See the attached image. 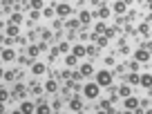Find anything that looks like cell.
I'll list each match as a JSON object with an SVG mask.
<instances>
[{
	"label": "cell",
	"instance_id": "8992f818",
	"mask_svg": "<svg viewBox=\"0 0 152 114\" xmlns=\"http://www.w3.org/2000/svg\"><path fill=\"white\" fill-rule=\"evenodd\" d=\"M0 58H2L5 63H11V61H16V52L9 49V47H5L2 52H0Z\"/></svg>",
	"mask_w": 152,
	"mask_h": 114
},
{
	"label": "cell",
	"instance_id": "c3c4849f",
	"mask_svg": "<svg viewBox=\"0 0 152 114\" xmlns=\"http://www.w3.org/2000/svg\"><path fill=\"white\" fill-rule=\"evenodd\" d=\"M2 76H5V69H0V78H2Z\"/></svg>",
	"mask_w": 152,
	"mask_h": 114
},
{
	"label": "cell",
	"instance_id": "5b68a950",
	"mask_svg": "<svg viewBox=\"0 0 152 114\" xmlns=\"http://www.w3.org/2000/svg\"><path fill=\"white\" fill-rule=\"evenodd\" d=\"M150 56H152V54L148 52L145 47H141V49H137V52H134V58H137L139 63H148V61H150Z\"/></svg>",
	"mask_w": 152,
	"mask_h": 114
},
{
	"label": "cell",
	"instance_id": "ab89813d",
	"mask_svg": "<svg viewBox=\"0 0 152 114\" xmlns=\"http://www.w3.org/2000/svg\"><path fill=\"white\" fill-rule=\"evenodd\" d=\"M14 78H16L14 72H5V81H14Z\"/></svg>",
	"mask_w": 152,
	"mask_h": 114
},
{
	"label": "cell",
	"instance_id": "f907efd6",
	"mask_svg": "<svg viewBox=\"0 0 152 114\" xmlns=\"http://www.w3.org/2000/svg\"><path fill=\"white\" fill-rule=\"evenodd\" d=\"M150 107H152V101H150Z\"/></svg>",
	"mask_w": 152,
	"mask_h": 114
},
{
	"label": "cell",
	"instance_id": "1f68e13d",
	"mask_svg": "<svg viewBox=\"0 0 152 114\" xmlns=\"http://www.w3.org/2000/svg\"><path fill=\"white\" fill-rule=\"evenodd\" d=\"M54 14H56V9H54V7H47V9H43V16H45V18H52Z\"/></svg>",
	"mask_w": 152,
	"mask_h": 114
},
{
	"label": "cell",
	"instance_id": "e575fe53",
	"mask_svg": "<svg viewBox=\"0 0 152 114\" xmlns=\"http://www.w3.org/2000/svg\"><path fill=\"white\" fill-rule=\"evenodd\" d=\"M128 69H130V72H139V61H137V58H134V61H130Z\"/></svg>",
	"mask_w": 152,
	"mask_h": 114
},
{
	"label": "cell",
	"instance_id": "f35d334b",
	"mask_svg": "<svg viewBox=\"0 0 152 114\" xmlns=\"http://www.w3.org/2000/svg\"><path fill=\"white\" fill-rule=\"evenodd\" d=\"M34 94H38V96H40V94H43V90H45V87H40V85H36V83H34Z\"/></svg>",
	"mask_w": 152,
	"mask_h": 114
},
{
	"label": "cell",
	"instance_id": "bcb514c9",
	"mask_svg": "<svg viewBox=\"0 0 152 114\" xmlns=\"http://www.w3.org/2000/svg\"><path fill=\"white\" fill-rule=\"evenodd\" d=\"M121 54H123V56H128V54H130V47H125V45H123V47H121Z\"/></svg>",
	"mask_w": 152,
	"mask_h": 114
},
{
	"label": "cell",
	"instance_id": "d590c367",
	"mask_svg": "<svg viewBox=\"0 0 152 114\" xmlns=\"http://www.w3.org/2000/svg\"><path fill=\"white\" fill-rule=\"evenodd\" d=\"M7 99H9V92H7L5 87H0V101H2V103H5Z\"/></svg>",
	"mask_w": 152,
	"mask_h": 114
},
{
	"label": "cell",
	"instance_id": "cb8c5ba5",
	"mask_svg": "<svg viewBox=\"0 0 152 114\" xmlns=\"http://www.w3.org/2000/svg\"><path fill=\"white\" fill-rule=\"evenodd\" d=\"M11 23L20 25V23H23V14H20V11H14V14H11Z\"/></svg>",
	"mask_w": 152,
	"mask_h": 114
},
{
	"label": "cell",
	"instance_id": "9a60e30c",
	"mask_svg": "<svg viewBox=\"0 0 152 114\" xmlns=\"http://www.w3.org/2000/svg\"><path fill=\"white\" fill-rule=\"evenodd\" d=\"M110 14H112V11H110V7H101V9L99 11H96V18H101V20H107L110 18Z\"/></svg>",
	"mask_w": 152,
	"mask_h": 114
},
{
	"label": "cell",
	"instance_id": "e0dca14e",
	"mask_svg": "<svg viewBox=\"0 0 152 114\" xmlns=\"http://www.w3.org/2000/svg\"><path fill=\"white\" fill-rule=\"evenodd\" d=\"M112 9L116 11V14H125V11H128V5H125V2H114Z\"/></svg>",
	"mask_w": 152,
	"mask_h": 114
},
{
	"label": "cell",
	"instance_id": "60d3db41",
	"mask_svg": "<svg viewBox=\"0 0 152 114\" xmlns=\"http://www.w3.org/2000/svg\"><path fill=\"white\" fill-rule=\"evenodd\" d=\"M52 110H54V112H58V110H61V101H54V103H52Z\"/></svg>",
	"mask_w": 152,
	"mask_h": 114
},
{
	"label": "cell",
	"instance_id": "5bb4252c",
	"mask_svg": "<svg viewBox=\"0 0 152 114\" xmlns=\"http://www.w3.org/2000/svg\"><path fill=\"white\" fill-rule=\"evenodd\" d=\"M36 112H38V114H47V112H52V105L43 103V101H38V103H36Z\"/></svg>",
	"mask_w": 152,
	"mask_h": 114
},
{
	"label": "cell",
	"instance_id": "8fae6325",
	"mask_svg": "<svg viewBox=\"0 0 152 114\" xmlns=\"http://www.w3.org/2000/svg\"><path fill=\"white\" fill-rule=\"evenodd\" d=\"M18 31H20V29H18V25H14V23H9V25L5 27V34H7V36H11V38H16V36H18Z\"/></svg>",
	"mask_w": 152,
	"mask_h": 114
},
{
	"label": "cell",
	"instance_id": "f6af8a7d",
	"mask_svg": "<svg viewBox=\"0 0 152 114\" xmlns=\"http://www.w3.org/2000/svg\"><path fill=\"white\" fill-rule=\"evenodd\" d=\"M105 65H114V56H107V58H105Z\"/></svg>",
	"mask_w": 152,
	"mask_h": 114
},
{
	"label": "cell",
	"instance_id": "ee69618b",
	"mask_svg": "<svg viewBox=\"0 0 152 114\" xmlns=\"http://www.w3.org/2000/svg\"><path fill=\"white\" fill-rule=\"evenodd\" d=\"M63 27V23H61V18H58V20H54V29H61Z\"/></svg>",
	"mask_w": 152,
	"mask_h": 114
},
{
	"label": "cell",
	"instance_id": "d6a6232c",
	"mask_svg": "<svg viewBox=\"0 0 152 114\" xmlns=\"http://www.w3.org/2000/svg\"><path fill=\"white\" fill-rule=\"evenodd\" d=\"M58 54H63V52H69V43H58Z\"/></svg>",
	"mask_w": 152,
	"mask_h": 114
},
{
	"label": "cell",
	"instance_id": "836d02e7",
	"mask_svg": "<svg viewBox=\"0 0 152 114\" xmlns=\"http://www.w3.org/2000/svg\"><path fill=\"white\" fill-rule=\"evenodd\" d=\"M72 78H74V81H76V83H78V81H83V78H85V76H83V74H81V69H78V72H76V69H74V72H72Z\"/></svg>",
	"mask_w": 152,
	"mask_h": 114
},
{
	"label": "cell",
	"instance_id": "ffe728a7",
	"mask_svg": "<svg viewBox=\"0 0 152 114\" xmlns=\"http://www.w3.org/2000/svg\"><path fill=\"white\" fill-rule=\"evenodd\" d=\"M116 92H119V96H121V99H125V96H130V94H132V90H130L128 85H121Z\"/></svg>",
	"mask_w": 152,
	"mask_h": 114
},
{
	"label": "cell",
	"instance_id": "603a6c76",
	"mask_svg": "<svg viewBox=\"0 0 152 114\" xmlns=\"http://www.w3.org/2000/svg\"><path fill=\"white\" fill-rule=\"evenodd\" d=\"M85 54H87L90 58H96V56H99V49H96L94 45H90V47H85Z\"/></svg>",
	"mask_w": 152,
	"mask_h": 114
},
{
	"label": "cell",
	"instance_id": "4dcf8cb0",
	"mask_svg": "<svg viewBox=\"0 0 152 114\" xmlns=\"http://www.w3.org/2000/svg\"><path fill=\"white\" fill-rule=\"evenodd\" d=\"M25 94H27V92H25V87H23V85H16V96H18V99H25Z\"/></svg>",
	"mask_w": 152,
	"mask_h": 114
},
{
	"label": "cell",
	"instance_id": "681fc988",
	"mask_svg": "<svg viewBox=\"0 0 152 114\" xmlns=\"http://www.w3.org/2000/svg\"><path fill=\"white\" fill-rule=\"evenodd\" d=\"M61 2H69V0H61Z\"/></svg>",
	"mask_w": 152,
	"mask_h": 114
},
{
	"label": "cell",
	"instance_id": "7402d4cb",
	"mask_svg": "<svg viewBox=\"0 0 152 114\" xmlns=\"http://www.w3.org/2000/svg\"><path fill=\"white\" fill-rule=\"evenodd\" d=\"M76 61H78V56H76V54H67V58H65L67 67H74V65H76Z\"/></svg>",
	"mask_w": 152,
	"mask_h": 114
},
{
	"label": "cell",
	"instance_id": "d4e9b609",
	"mask_svg": "<svg viewBox=\"0 0 152 114\" xmlns=\"http://www.w3.org/2000/svg\"><path fill=\"white\" fill-rule=\"evenodd\" d=\"M72 54H76L78 58H81V56H85V47H83V45H76V47L72 49Z\"/></svg>",
	"mask_w": 152,
	"mask_h": 114
},
{
	"label": "cell",
	"instance_id": "ac0fdd59",
	"mask_svg": "<svg viewBox=\"0 0 152 114\" xmlns=\"http://www.w3.org/2000/svg\"><path fill=\"white\" fill-rule=\"evenodd\" d=\"M99 110H101V112H112V114H114V107L110 105V101H101V103H99Z\"/></svg>",
	"mask_w": 152,
	"mask_h": 114
},
{
	"label": "cell",
	"instance_id": "2e32d148",
	"mask_svg": "<svg viewBox=\"0 0 152 114\" xmlns=\"http://www.w3.org/2000/svg\"><path fill=\"white\" fill-rule=\"evenodd\" d=\"M81 74L83 76H92L94 74V65H92V63H83L81 65Z\"/></svg>",
	"mask_w": 152,
	"mask_h": 114
},
{
	"label": "cell",
	"instance_id": "7dc6e473",
	"mask_svg": "<svg viewBox=\"0 0 152 114\" xmlns=\"http://www.w3.org/2000/svg\"><path fill=\"white\" fill-rule=\"evenodd\" d=\"M0 112H5V103L2 101H0Z\"/></svg>",
	"mask_w": 152,
	"mask_h": 114
},
{
	"label": "cell",
	"instance_id": "3957f363",
	"mask_svg": "<svg viewBox=\"0 0 152 114\" xmlns=\"http://www.w3.org/2000/svg\"><path fill=\"white\" fill-rule=\"evenodd\" d=\"M54 9H56L58 18H67V16H72V7L67 5V2H56V5H54Z\"/></svg>",
	"mask_w": 152,
	"mask_h": 114
},
{
	"label": "cell",
	"instance_id": "7bdbcfd3",
	"mask_svg": "<svg viewBox=\"0 0 152 114\" xmlns=\"http://www.w3.org/2000/svg\"><path fill=\"white\" fill-rule=\"evenodd\" d=\"M125 34H128V36H132V34H137V29H134V27H130V25H128V27H125Z\"/></svg>",
	"mask_w": 152,
	"mask_h": 114
},
{
	"label": "cell",
	"instance_id": "30bf717a",
	"mask_svg": "<svg viewBox=\"0 0 152 114\" xmlns=\"http://www.w3.org/2000/svg\"><path fill=\"white\" fill-rule=\"evenodd\" d=\"M69 110H72V112H81V110H83V101L78 99V96H74V99L69 101Z\"/></svg>",
	"mask_w": 152,
	"mask_h": 114
},
{
	"label": "cell",
	"instance_id": "277c9868",
	"mask_svg": "<svg viewBox=\"0 0 152 114\" xmlns=\"http://www.w3.org/2000/svg\"><path fill=\"white\" fill-rule=\"evenodd\" d=\"M123 105H125V110H128V112H134V110L139 107V99L130 94V96H125V99H123Z\"/></svg>",
	"mask_w": 152,
	"mask_h": 114
},
{
	"label": "cell",
	"instance_id": "f546056e",
	"mask_svg": "<svg viewBox=\"0 0 152 114\" xmlns=\"http://www.w3.org/2000/svg\"><path fill=\"white\" fill-rule=\"evenodd\" d=\"M139 34H143V36H148V34H150V27H148V23L139 25Z\"/></svg>",
	"mask_w": 152,
	"mask_h": 114
},
{
	"label": "cell",
	"instance_id": "9c48e42d",
	"mask_svg": "<svg viewBox=\"0 0 152 114\" xmlns=\"http://www.w3.org/2000/svg\"><path fill=\"white\" fill-rule=\"evenodd\" d=\"M45 72H47V65H45V63H34L31 65V74L34 76H43Z\"/></svg>",
	"mask_w": 152,
	"mask_h": 114
},
{
	"label": "cell",
	"instance_id": "7a4b0ae2",
	"mask_svg": "<svg viewBox=\"0 0 152 114\" xmlns=\"http://www.w3.org/2000/svg\"><path fill=\"white\" fill-rule=\"evenodd\" d=\"M96 83H99L101 87H110V85H112V72H110V69L96 72Z\"/></svg>",
	"mask_w": 152,
	"mask_h": 114
},
{
	"label": "cell",
	"instance_id": "74e56055",
	"mask_svg": "<svg viewBox=\"0 0 152 114\" xmlns=\"http://www.w3.org/2000/svg\"><path fill=\"white\" fill-rule=\"evenodd\" d=\"M29 18H31V20H38V18H40V9H31Z\"/></svg>",
	"mask_w": 152,
	"mask_h": 114
},
{
	"label": "cell",
	"instance_id": "b9f144b4",
	"mask_svg": "<svg viewBox=\"0 0 152 114\" xmlns=\"http://www.w3.org/2000/svg\"><path fill=\"white\" fill-rule=\"evenodd\" d=\"M16 40H18L20 45H27V40H29V38H25V36H16Z\"/></svg>",
	"mask_w": 152,
	"mask_h": 114
},
{
	"label": "cell",
	"instance_id": "52a82bcc",
	"mask_svg": "<svg viewBox=\"0 0 152 114\" xmlns=\"http://www.w3.org/2000/svg\"><path fill=\"white\" fill-rule=\"evenodd\" d=\"M29 114V112H36V105L31 103V101H23V103H20V107H18V114Z\"/></svg>",
	"mask_w": 152,
	"mask_h": 114
},
{
	"label": "cell",
	"instance_id": "4316f807",
	"mask_svg": "<svg viewBox=\"0 0 152 114\" xmlns=\"http://www.w3.org/2000/svg\"><path fill=\"white\" fill-rule=\"evenodd\" d=\"M94 40L99 43V47H107V40H110V38H107V36H96Z\"/></svg>",
	"mask_w": 152,
	"mask_h": 114
},
{
	"label": "cell",
	"instance_id": "d6986e66",
	"mask_svg": "<svg viewBox=\"0 0 152 114\" xmlns=\"http://www.w3.org/2000/svg\"><path fill=\"white\" fill-rule=\"evenodd\" d=\"M105 29H107V27H105L103 23H99V25L94 27V34H92V40H94L96 36H101V34H105Z\"/></svg>",
	"mask_w": 152,
	"mask_h": 114
},
{
	"label": "cell",
	"instance_id": "7c38bea8",
	"mask_svg": "<svg viewBox=\"0 0 152 114\" xmlns=\"http://www.w3.org/2000/svg\"><path fill=\"white\" fill-rule=\"evenodd\" d=\"M45 92H52V94H54V92H58V83H56V78H49V81L47 83H45Z\"/></svg>",
	"mask_w": 152,
	"mask_h": 114
},
{
	"label": "cell",
	"instance_id": "6da1fadb",
	"mask_svg": "<svg viewBox=\"0 0 152 114\" xmlns=\"http://www.w3.org/2000/svg\"><path fill=\"white\" fill-rule=\"evenodd\" d=\"M83 94H85V99H90V101L99 99V94H101V85H99L96 81L87 83V85H83Z\"/></svg>",
	"mask_w": 152,
	"mask_h": 114
},
{
	"label": "cell",
	"instance_id": "f1b7e54d",
	"mask_svg": "<svg viewBox=\"0 0 152 114\" xmlns=\"http://www.w3.org/2000/svg\"><path fill=\"white\" fill-rule=\"evenodd\" d=\"M128 81L132 83V85H139V74H137V72H130V76H128Z\"/></svg>",
	"mask_w": 152,
	"mask_h": 114
},
{
	"label": "cell",
	"instance_id": "ba28073f",
	"mask_svg": "<svg viewBox=\"0 0 152 114\" xmlns=\"http://www.w3.org/2000/svg\"><path fill=\"white\" fill-rule=\"evenodd\" d=\"M139 85L145 87V90H150V87H152V74H150V72L143 74V76H139Z\"/></svg>",
	"mask_w": 152,
	"mask_h": 114
},
{
	"label": "cell",
	"instance_id": "4fadbf2b",
	"mask_svg": "<svg viewBox=\"0 0 152 114\" xmlns=\"http://www.w3.org/2000/svg\"><path fill=\"white\" fill-rule=\"evenodd\" d=\"M92 16H94V14H90V11L83 9L81 14H78V20H81V25H90V23H92Z\"/></svg>",
	"mask_w": 152,
	"mask_h": 114
},
{
	"label": "cell",
	"instance_id": "484cf974",
	"mask_svg": "<svg viewBox=\"0 0 152 114\" xmlns=\"http://www.w3.org/2000/svg\"><path fill=\"white\" fill-rule=\"evenodd\" d=\"M78 27H81V20H78V18H72V20H67V29H78Z\"/></svg>",
	"mask_w": 152,
	"mask_h": 114
},
{
	"label": "cell",
	"instance_id": "44dd1931",
	"mask_svg": "<svg viewBox=\"0 0 152 114\" xmlns=\"http://www.w3.org/2000/svg\"><path fill=\"white\" fill-rule=\"evenodd\" d=\"M27 54H29V56H31V58H36V56H38V54H40V47H38V45H29V49H27Z\"/></svg>",
	"mask_w": 152,
	"mask_h": 114
},
{
	"label": "cell",
	"instance_id": "83f0119b",
	"mask_svg": "<svg viewBox=\"0 0 152 114\" xmlns=\"http://www.w3.org/2000/svg\"><path fill=\"white\" fill-rule=\"evenodd\" d=\"M29 5H31V9H43L45 0H29Z\"/></svg>",
	"mask_w": 152,
	"mask_h": 114
},
{
	"label": "cell",
	"instance_id": "8d00e7d4",
	"mask_svg": "<svg viewBox=\"0 0 152 114\" xmlns=\"http://www.w3.org/2000/svg\"><path fill=\"white\" fill-rule=\"evenodd\" d=\"M38 34L43 36V40H49V38H52V31H49V29H43V31H38Z\"/></svg>",
	"mask_w": 152,
	"mask_h": 114
}]
</instances>
